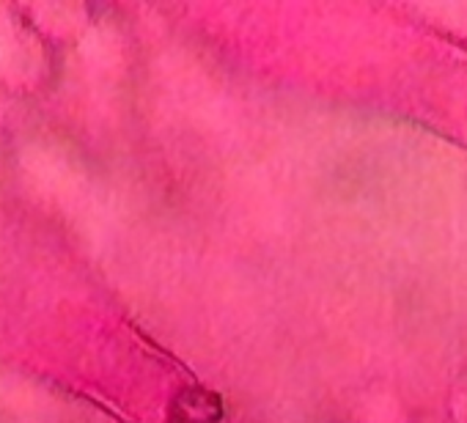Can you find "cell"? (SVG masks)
<instances>
[]
</instances>
